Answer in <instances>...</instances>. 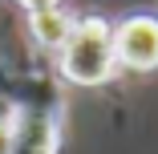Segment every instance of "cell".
<instances>
[{"mask_svg":"<svg viewBox=\"0 0 158 154\" xmlns=\"http://www.w3.org/2000/svg\"><path fill=\"white\" fill-rule=\"evenodd\" d=\"M57 73L73 85H106L118 73L114 57V20L106 16H77L73 33L57 49Z\"/></svg>","mask_w":158,"mask_h":154,"instance_id":"obj_1","label":"cell"},{"mask_svg":"<svg viewBox=\"0 0 158 154\" xmlns=\"http://www.w3.org/2000/svg\"><path fill=\"white\" fill-rule=\"evenodd\" d=\"M57 146H61V94L41 89L37 102L16 106L12 154H57Z\"/></svg>","mask_w":158,"mask_h":154,"instance_id":"obj_2","label":"cell"},{"mask_svg":"<svg viewBox=\"0 0 158 154\" xmlns=\"http://www.w3.org/2000/svg\"><path fill=\"white\" fill-rule=\"evenodd\" d=\"M114 57H118V69L154 73L158 69V16L130 12L114 20Z\"/></svg>","mask_w":158,"mask_h":154,"instance_id":"obj_3","label":"cell"},{"mask_svg":"<svg viewBox=\"0 0 158 154\" xmlns=\"http://www.w3.org/2000/svg\"><path fill=\"white\" fill-rule=\"evenodd\" d=\"M73 12H65V8H41V12H28V37H33L41 49H49V53H57L61 45H65V37L73 33Z\"/></svg>","mask_w":158,"mask_h":154,"instance_id":"obj_4","label":"cell"},{"mask_svg":"<svg viewBox=\"0 0 158 154\" xmlns=\"http://www.w3.org/2000/svg\"><path fill=\"white\" fill-rule=\"evenodd\" d=\"M16 146V106L0 102V154H12Z\"/></svg>","mask_w":158,"mask_h":154,"instance_id":"obj_5","label":"cell"},{"mask_svg":"<svg viewBox=\"0 0 158 154\" xmlns=\"http://www.w3.org/2000/svg\"><path fill=\"white\" fill-rule=\"evenodd\" d=\"M16 4H20L24 12H41V8H57L61 0H16Z\"/></svg>","mask_w":158,"mask_h":154,"instance_id":"obj_6","label":"cell"}]
</instances>
